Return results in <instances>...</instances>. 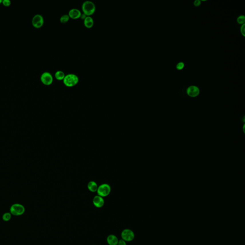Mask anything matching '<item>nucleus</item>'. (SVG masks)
Here are the masks:
<instances>
[{
	"label": "nucleus",
	"instance_id": "393cba45",
	"mask_svg": "<svg viewBox=\"0 0 245 245\" xmlns=\"http://www.w3.org/2000/svg\"></svg>",
	"mask_w": 245,
	"mask_h": 245
},
{
	"label": "nucleus",
	"instance_id": "4468645a",
	"mask_svg": "<svg viewBox=\"0 0 245 245\" xmlns=\"http://www.w3.org/2000/svg\"><path fill=\"white\" fill-rule=\"evenodd\" d=\"M55 77L57 80H62L64 79L65 74L64 73V72H62V71L58 70V71L56 72L55 74Z\"/></svg>",
	"mask_w": 245,
	"mask_h": 245
},
{
	"label": "nucleus",
	"instance_id": "6e6552de",
	"mask_svg": "<svg viewBox=\"0 0 245 245\" xmlns=\"http://www.w3.org/2000/svg\"><path fill=\"white\" fill-rule=\"evenodd\" d=\"M92 201H93L94 206L97 208H101L104 204V201L103 197H101L98 195L95 196V197H94Z\"/></svg>",
	"mask_w": 245,
	"mask_h": 245
},
{
	"label": "nucleus",
	"instance_id": "5701e85b",
	"mask_svg": "<svg viewBox=\"0 0 245 245\" xmlns=\"http://www.w3.org/2000/svg\"><path fill=\"white\" fill-rule=\"evenodd\" d=\"M86 16H86V15L84 14V13H82V15H81V16H80V18H81V19H82V20H84L85 19V18L86 17Z\"/></svg>",
	"mask_w": 245,
	"mask_h": 245
},
{
	"label": "nucleus",
	"instance_id": "f8f14e48",
	"mask_svg": "<svg viewBox=\"0 0 245 245\" xmlns=\"http://www.w3.org/2000/svg\"><path fill=\"white\" fill-rule=\"evenodd\" d=\"M42 22H44V18L41 15H38V14L35 15L33 18L32 21V23L33 26L37 25V23H40Z\"/></svg>",
	"mask_w": 245,
	"mask_h": 245
},
{
	"label": "nucleus",
	"instance_id": "dca6fc26",
	"mask_svg": "<svg viewBox=\"0 0 245 245\" xmlns=\"http://www.w3.org/2000/svg\"><path fill=\"white\" fill-rule=\"evenodd\" d=\"M70 17L68 15H63L60 18V21L61 23H67L70 20Z\"/></svg>",
	"mask_w": 245,
	"mask_h": 245
},
{
	"label": "nucleus",
	"instance_id": "7ed1b4c3",
	"mask_svg": "<svg viewBox=\"0 0 245 245\" xmlns=\"http://www.w3.org/2000/svg\"><path fill=\"white\" fill-rule=\"evenodd\" d=\"M10 212L14 216H20L25 213V208L22 204L15 203L11 206Z\"/></svg>",
	"mask_w": 245,
	"mask_h": 245
},
{
	"label": "nucleus",
	"instance_id": "f03ea898",
	"mask_svg": "<svg viewBox=\"0 0 245 245\" xmlns=\"http://www.w3.org/2000/svg\"><path fill=\"white\" fill-rule=\"evenodd\" d=\"M63 80L65 86L68 87H72L77 84L79 82V79L77 75L70 73L65 75Z\"/></svg>",
	"mask_w": 245,
	"mask_h": 245
},
{
	"label": "nucleus",
	"instance_id": "20e7f679",
	"mask_svg": "<svg viewBox=\"0 0 245 245\" xmlns=\"http://www.w3.org/2000/svg\"><path fill=\"white\" fill-rule=\"evenodd\" d=\"M111 187L108 184H102L98 187L97 191L98 195L104 197L107 196L111 192Z\"/></svg>",
	"mask_w": 245,
	"mask_h": 245
},
{
	"label": "nucleus",
	"instance_id": "ddd939ff",
	"mask_svg": "<svg viewBox=\"0 0 245 245\" xmlns=\"http://www.w3.org/2000/svg\"><path fill=\"white\" fill-rule=\"evenodd\" d=\"M98 187V185L94 181H90L88 184V188L92 192L97 191Z\"/></svg>",
	"mask_w": 245,
	"mask_h": 245
},
{
	"label": "nucleus",
	"instance_id": "423d86ee",
	"mask_svg": "<svg viewBox=\"0 0 245 245\" xmlns=\"http://www.w3.org/2000/svg\"><path fill=\"white\" fill-rule=\"evenodd\" d=\"M40 80L44 85L49 86L52 84L53 82V78L51 73L48 72H45L41 75Z\"/></svg>",
	"mask_w": 245,
	"mask_h": 245
},
{
	"label": "nucleus",
	"instance_id": "f3484780",
	"mask_svg": "<svg viewBox=\"0 0 245 245\" xmlns=\"http://www.w3.org/2000/svg\"><path fill=\"white\" fill-rule=\"evenodd\" d=\"M238 23L239 24H244L245 22V17L244 15H241L238 17L237 20Z\"/></svg>",
	"mask_w": 245,
	"mask_h": 245
},
{
	"label": "nucleus",
	"instance_id": "39448f33",
	"mask_svg": "<svg viewBox=\"0 0 245 245\" xmlns=\"http://www.w3.org/2000/svg\"><path fill=\"white\" fill-rule=\"evenodd\" d=\"M135 234L133 231L129 229H125L121 233V237L126 242H130L135 238Z\"/></svg>",
	"mask_w": 245,
	"mask_h": 245
},
{
	"label": "nucleus",
	"instance_id": "aec40b11",
	"mask_svg": "<svg viewBox=\"0 0 245 245\" xmlns=\"http://www.w3.org/2000/svg\"><path fill=\"white\" fill-rule=\"evenodd\" d=\"M117 245H127V243H126V241L124 240L123 239H120L118 241Z\"/></svg>",
	"mask_w": 245,
	"mask_h": 245
},
{
	"label": "nucleus",
	"instance_id": "4be33fe9",
	"mask_svg": "<svg viewBox=\"0 0 245 245\" xmlns=\"http://www.w3.org/2000/svg\"><path fill=\"white\" fill-rule=\"evenodd\" d=\"M201 5V1L199 0H197L195 1L194 3V5L195 6H198Z\"/></svg>",
	"mask_w": 245,
	"mask_h": 245
},
{
	"label": "nucleus",
	"instance_id": "b1692460",
	"mask_svg": "<svg viewBox=\"0 0 245 245\" xmlns=\"http://www.w3.org/2000/svg\"><path fill=\"white\" fill-rule=\"evenodd\" d=\"M2 2H3V1H2V0H0V3H2Z\"/></svg>",
	"mask_w": 245,
	"mask_h": 245
},
{
	"label": "nucleus",
	"instance_id": "a211bd4d",
	"mask_svg": "<svg viewBox=\"0 0 245 245\" xmlns=\"http://www.w3.org/2000/svg\"><path fill=\"white\" fill-rule=\"evenodd\" d=\"M2 3L4 6H9L11 4V2L9 0H4V1H3Z\"/></svg>",
	"mask_w": 245,
	"mask_h": 245
},
{
	"label": "nucleus",
	"instance_id": "2eb2a0df",
	"mask_svg": "<svg viewBox=\"0 0 245 245\" xmlns=\"http://www.w3.org/2000/svg\"><path fill=\"white\" fill-rule=\"evenodd\" d=\"M11 218H12V214L10 213H5L2 216L3 220L5 221H6V222L10 220Z\"/></svg>",
	"mask_w": 245,
	"mask_h": 245
},
{
	"label": "nucleus",
	"instance_id": "1a4fd4ad",
	"mask_svg": "<svg viewBox=\"0 0 245 245\" xmlns=\"http://www.w3.org/2000/svg\"><path fill=\"white\" fill-rule=\"evenodd\" d=\"M69 17L72 19H77L80 18L82 13L79 9L73 8L70 10L69 12Z\"/></svg>",
	"mask_w": 245,
	"mask_h": 245
},
{
	"label": "nucleus",
	"instance_id": "6ab92c4d",
	"mask_svg": "<svg viewBox=\"0 0 245 245\" xmlns=\"http://www.w3.org/2000/svg\"><path fill=\"white\" fill-rule=\"evenodd\" d=\"M184 67V63H182V62H179L177 65V69L179 70H182L183 68Z\"/></svg>",
	"mask_w": 245,
	"mask_h": 245
},
{
	"label": "nucleus",
	"instance_id": "0eeeda50",
	"mask_svg": "<svg viewBox=\"0 0 245 245\" xmlns=\"http://www.w3.org/2000/svg\"><path fill=\"white\" fill-rule=\"evenodd\" d=\"M187 94L189 96L191 97H196L200 93V90L198 88L194 86H190L187 89Z\"/></svg>",
	"mask_w": 245,
	"mask_h": 245
},
{
	"label": "nucleus",
	"instance_id": "9d476101",
	"mask_svg": "<svg viewBox=\"0 0 245 245\" xmlns=\"http://www.w3.org/2000/svg\"><path fill=\"white\" fill-rule=\"evenodd\" d=\"M118 238L114 235H110L107 238V242L109 245H117L118 244Z\"/></svg>",
	"mask_w": 245,
	"mask_h": 245
},
{
	"label": "nucleus",
	"instance_id": "9b49d317",
	"mask_svg": "<svg viewBox=\"0 0 245 245\" xmlns=\"http://www.w3.org/2000/svg\"><path fill=\"white\" fill-rule=\"evenodd\" d=\"M84 26L87 28H91L94 25V21L91 16H87L84 20Z\"/></svg>",
	"mask_w": 245,
	"mask_h": 245
},
{
	"label": "nucleus",
	"instance_id": "f257e3e1",
	"mask_svg": "<svg viewBox=\"0 0 245 245\" xmlns=\"http://www.w3.org/2000/svg\"><path fill=\"white\" fill-rule=\"evenodd\" d=\"M82 10L86 16H90L95 13L96 10L95 4L90 1H85L82 5Z\"/></svg>",
	"mask_w": 245,
	"mask_h": 245
},
{
	"label": "nucleus",
	"instance_id": "412c9836",
	"mask_svg": "<svg viewBox=\"0 0 245 245\" xmlns=\"http://www.w3.org/2000/svg\"><path fill=\"white\" fill-rule=\"evenodd\" d=\"M241 32L244 37L245 36V25L244 24L241 28Z\"/></svg>",
	"mask_w": 245,
	"mask_h": 245
}]
</instances>
